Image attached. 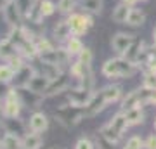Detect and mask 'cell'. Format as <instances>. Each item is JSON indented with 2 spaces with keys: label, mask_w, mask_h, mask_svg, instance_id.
Here are the masks:
<instances>
[{
  "label": "cell",
  "mask_w": 156,
  "mask_h": 149,
  "mask_svg": "<svg viewBox=\"0 0 156 149\" xmlns=\"http://www.w3.org/2000/svg\"><path fill=\"white\" fill-rule=\"evenodd\" d=\"M0 149H4V147H2V144H0Z\"/></svg>",
  "instance_id": "44"
},
{
  "label": "cell",
  "mask_w": 156,
  "mask_h": 149,
  "mask_svg": "<svg viewBox=\"0 0 156 149\" xmlns=\"http://www.w3.org/2000/svg\"><path fill=\"white\" fill-rule=\"evenodd\" d=\"M102 75L106 78H128L137 71L135 62L125 59L123 55H118L115 59H108L102 64Z\"/></svg>",
  "instance_id": "1"
},
{
  "label": "cell",
  "mask_w": 156,
  "mask_h": 149,
  "mask_svg": "<svg viewBox=\"0 0 156 149\" xmlns=\"http://www.w3.org/2000/svg\"><path fill=\"white\" fill-rule=\"evenodd\" d=\"M2 14H4L5 23L11 28H21L23 26L21 21H23V17H24V14H23V11L19 9L16 0H9L7 5L2 9Z\"/></svg>",
  "instance_id": "6"
},
{
  "label": "cell",
  "mask_w": 156,
  "mask_h": 149,
  "mask_svg": "<svg viewBox=\"0 0 156 149\" xmlns=\"http://www.w3.org/2000/svg\"><path fill=\"white\" fill-rule=\"evenodd\" d=\"M137 2H146V0H137Z\"/></svg>",
  "instance_id": "43"
},
{
  "label": "cell",
  "mask_w": 156,
  "mask_h": 149,
  "mask_svg": "<svg viewBox=\"0 0 156 149\" xmlns=\"http://www.w3.org/2000/svg\"><path fill=\"white\" fill-rule=\"evenodd\" d=\"M66 50H68L71 55H78L82 50H83V44H82V40L73 35L71 38L66 42Z\"/></svg>",
  "instance_id": "26"
},
{
  "label": "cell",
  "mask_w": 156,
  "mask_h": 149,
  "mask_svg": "<svg viewBox=\"0 0 156 149\" xmlns=\"http://www.w3.org/2000/svg\"><path fill=\"white\" fill-rule=\"evenodd\" d=\"M92 95H94L92 88H87V87L78 85L76 88L69 90L68 99H69V104H71V106H76V108H85V106L89 104V101H90V97H92Z\"/></svg>",
  "instance_id": "9"
},
{
  "label": "cell",
  "mask_w": 156,
  "mask_h": 149,
  "mask_svg": "<svg viewBox=\"0 0 156 149\" xmlns=\"http://www.w3.org/2000/svg\"><path fill=\"white\" fill-rule=\"evenodd\" d=\"M122 2H125L127 5H130V7H134V4L137 2V0H122Z\"/></svg>",
  "instance_id": "40"
},
{
  "label": "cell",
  "mask_w": 156,
  "mask_h": 149,
  "mask_svg": "<svg viewBox=\"0 0 156 149\" xmlns=\"http://www.w3.org/2000/svg\"><path fill=\"white\" fill-rule=\"evenodd\" d=\"M28 127H30V130H31V132H35V133L45 132V130L49 128V120H47V115H45V113H40V111L33 113V115L30 116V120H28Z\"/></svg>",
  "instance_id": "12"
},
{
  "label": "cell",
  "mask_w": 156,
  "mask_h": 149,
  "mask_svg": "<svg viewBox=\"0 0 156 149\" xmlns=\"http://www.w3.org/2000/svg\"><path fill=\"white\" fill-rule=\"evenodd\" d=\"M75 9V0H59L57 2V11L62 14H73Z\"/></svg>",
  "instance_id": "32"
},
{
  "label": "cell",
  "mask_w": 156,
  "mask_h": 149,
  "mask_svg": "<svg viewBox=\"0 0 156 149\" xmlns=\"http://www.w3.org/2000/svg\"><path fill=\"white\" fill-rule=\"evenodd\" d=\"M154 130H156V118H154Z\"/></svg>",
  "instance_id": "42"
},
{
  "label": "cell",
  "mask_w": 156,
  "mask_h": 149,
  "mask_svg": "<svg viewBox=\"0 0 156 149\" xmlns=\"http://www.w3.org/2000/svg\"><path fill=\"white\" fill-rule=\"evenodd\" d=\"M68 88V80L64 76H59L56 80H52L49 85V88L45 90L44 97H50V95H56V94H61L62 90H66Z\"/></svg>",
  "instance_id": "19"
},
{
  "label": "cell",
  "mask_w": 156,
  "mask_h": 149,
  "mask_svg": "<svg viewBox=\"0 0 156 149\" xmlns=\"http://www.w3.org/2000/svg\"><path fill=\"white\" fill-rule=\"evenodd\" d=\"M35 49H37V52L40 54H44V52H49V50L54 49V45H52V42L50 40H47L44 37V35H38L37 38H35Z\"/></svg>",
  "instance_id": "25"
},
{
  "label": "cell",
  "mask_w": 156,
  "mask_h": 149,
  "mask_svg": "<svg viewBox=\"0 0 156 149\" xmlns=\"http://www.w3.org/2000/svg\"><path fill=\"white\" fill-rule=\"evenodd\" d=\"M40 75L47 76L49 80H56V78L62 76V68L56 66V64H50V62H44L42 61V68H40Z\"/></svg>",
  "instance_id": "21"
},
{
  "label": "cell",
  "mask_w": 156,
  "mask_h": 149,
  "mask_svg": "<svg viewBox=\"0 0 156 149\" xmlns=\"http://www.w3.org/2000/svg\"><path fill=\"white\" fill-rule=\"evenodd\" d=\"M21 99H19V94H17V88H11L9 94L4 101H2V106H0V111L5 120H12V118H17L19 113H21Z\"/></svg>",
  "instance_id": "4"
},
{
  "label": "cell",
  "mask_w": 156,
  "mask_h": 149,
  "mask_svg": "<svg viewBox=\"0 0 156 149\" xmlns=\"http://www.w3.org/2000/svg\"><path fill=\"white\" fill-rule=\"evenodd\" d=\"M149 104L156 106V88H153V92H151V97H149Z\"/></svg>",
  "instance_id": "39"
},
{
  "label": "cell",
  "mask_w": 156,
  "mask_h": 149,
  "mask_svg": "<svg viewBox=\"0 0 156 149\" xmlns=\"http://www.w3.org/2000/svg\"><path fill=\"white\" fill-rule=\"evenodd\" d=\"M95 146H97V149H115V142L106 139L101 132L95 135Z\"/></svg>",
  "instance_id": "31"
},
{
  "label": "cell",
  "mask_w": 156,
  "mask_h": 149,
  "mask_svg": "<svg viewBox=\"0 0 156 149\" xmlns=\"http://www.w3.org/2000/svg\"><path fill=\"white\" fill-rule=\"evenodd\" d=\"M144 50H146L144 44H142V42H139V40H135L134 44L130 45V49H128L127 52L123 54V57L137 64V62H139V59H140V55L144 54Z\"/></svg>",
  "instance_id": "17"
},
{
  "label": "cell",
  "mask_w": 156,
  "mask_h": 149,
  "mask_svg": "<svg viewBox=\"0 0 156 149\" xmlns=\"http://www.w3.org/2000/svg\"><path fill=\"white\" fill-rule=\"evenodd\" d=\"M123 113H125V116H127L128 125H139V123L144 122V118H146L144 111H142L140 106H137V108H130V109H125Z\"/></svg>",
  "instance_id": "20"
},
{
  "label": "cell",
  "mask_w": 156,
  "mask_h": 149,
  "mask_svg": "<svg viewBox=\"0 0 156 149\" xmlns=\"http://www.w3.org/2000/svg\"><path fill=\"white\" fill-rule=\"evenodd\" d=\"M71 37H73V33H71V28H69L68 19H62V21H59L54 26V38L57 42H68Z\"/></svg>",
  "instance_id": "14"
},
{
  "label": "cell",
  "mask_w": 156,
  "mask_h": 149,
  "mask_svg": "<svg viewBox=\"0 0 156 149\" xmlns=\"http://www.w3.org/2000/svg\"><path fill=\"white\" fill-rule=\"evenodd\" d=\"M9 90H11V88L7 87V83H2V82H0V102H2V101L7 97Z\"/></svg>",
  "instance_id": "38"
},
{
  "label": "cell",
  "mask_w": 156,
  "mask_h": 149,
  "mask_svg": "<svg viewBox=\"0 0 156 149\" xmlns=\"http://www.w3.org/2000/svg\"><path fill=\"white\" fill-rule=\"evenodd\" d=\"M40 61L44 62H50V64H56V66L62 68L66 66L68 62H69V57H71V54L68 52L66 49H54L49 50V52H44V54H40Z\"/></svg>",
  "instance_id": "7"
},
{
  "label": "cell",
  "mask_w": 156,
  "mask_h": 149,
  "mask_svg": "<svg viewBox=\"0 0 156 149\" xmlns=\"http://www.w3.org/2000/svg\"><path fill=\"white\" fill-rule=\"evenodd\" d=\"M128 127H130V125H128V122H127V116H125V113L122 111V113L115 115L111 118V122L106 123L104 127L101 128V133H102L106 139H109L111 142L116 144L118 140L122 139L123 132H125Z\"/></svg>",
  "instance_id": "2"
},
{
  "label": "cell",
  "mask_w": 156,
  "mask_h": 149,
  "mask_svg": "<svg viewBox=\"0 0 156 149\" xmlns=\"http://www.w3.org/2000/svg\"><path fill=\"white\" fill-rule=\"evenodd\" d=\"M130 9L132 7L127 5L125 2H120L115 9H113V14H111V19L115 23H120V24H123V23H127L128 19V14H130Z\"/></svg>",
  "instance_id": "18"
},
{
  "label": "cell",
  "mask_w": 156,
  "mask_h": 149,
  "mask_svg": "<svg viewBox=\"0 0 156 149\" xmlns=\"http://www.w3.org/2000/svg\"><path fill=\"white\" fill-rule=\"evenodd\" d=\"M7 61H9V66H11L16 73L19 71V69H21L23 66H26V64H24V61H23L21 54H14V55H11V57H9Z\"/></svg>",
  "instance_id": "33"
},
{
  "label": "cell",
  "mask_w": 156,
  "mask_h": 149,
  "mask_svg": "<svg viewBox=\"0 0 156 149\" xmlns=\"http://www.w3.org/2000/svg\"><path fill=\"white\" fill-rule=\"evenodd\" d=\"M142 85L147 88H156V73H146Z\"/></svg>",
  "instance_id": "35"
},
{
  "label": "cell",
  "mask_w": 156,
  "mask_h": 149,
  "mask_svg": "<svg viewBox=\"0 0 156 149\" xmlns=\"http://www.w3.org/2000/svg\"><path fill=\"white\" fill-rule=\"evenodd\" d=\"M14 76H16V71H14L9 64H0V82L9 83V82L14 80Z\"/></svg>",
  "instance_id": "28"
},
{
  "label": "cell",
  "mask_w": 156,
  "mask_h": 149,
  "mask_svg": "<svg viewBox=\"0 0 156 149\" xmlns=\"http://www.w3.org/2000/svg\"><path fill=\"white\" fill-rule=\"evenodd\" d=\"M68 23H69L71 33L75 35V37H82V35H85L87 31H89V28L94 24L90 16H87V14H78V12L69 14Z\"/></svg>",
  "instance_id": "5"
},
{
  "label": "cell",
  "mask_w": 156,
  "mask_h": 149,
  "mask_svg": "<svg viewBox=\"0 0 156 149\" xmlns=\"http://www.w3.org/2000/svg\"><path fill=\"white\" fill-rule=\"evenodd\" d=\"M153 38H154V45H156V28H154V31H153Z\"/></svg>",
  "instance_id": "41"
},
{
  "label": "cell",
  "mask_w": 156,
  "mask_h": 149,
  "mask_svg": "<svg viewBox=\"0 0 156 149\" xmlns=\"http://www.w3.org/2000/svg\"><path fill=\"white\" fill-rule=\"evenodd\" d=\"M92 59H94V55H92V50L89 47H83V50L78 54V61L87 68H92Z\"/></svg>",
  "instance_id": "29"
},
{
  "label": "cell",
  "mask_w": 156,
  "mask_h": 149,
  "mask_svg": "<svg viewBox=\"0 0 156 149\" xmlns=\"http://www.w3.org/2000/svg\"><path fill=\"white\" fill-rule=\"evenodd\" d=\"M146 21V14L140 9H135V7H132L130 9V14H128V19L125 24H128V26H142Z\"/></svg>",
  "instance_id": "23"
},
{
  "label": "cell",
  "mask_w": 156,
  "mask_h": 149,
  "mask_svg": "<svg viewBox=\"0 0 156 149\" xmlns=\"http://www.w3.org/2000/svg\"><path fill=\"white\" fill-rule=\"evenodd\" d=\"M17 94H19V99H21L23 106H28V108H37V106L40 104L42 97H44L42 94H37V92H33V90L28 88V87L17 88Z\"/></svg>",
  "instance_id": "11"
},
{
  "label": "cell",
  "mask_w": 156,
  "mask_h": 149,
  "mask_svg": "<svg viewBox=\"0 0 156 149\" xmlns=\"http://www.w3.org/2000/svg\"><path fill=\"white\" fill-rule=\"evenodd\" d=\"M83 108H76V106H61L56 113V120L64 127H73L83 120Z\"/></svg>",
  "instance_id": "3"
},
{
  "label": "cell",
  "mask_w": 156,
  "mask_h": 149,
  "mask_svg": "<svg viewBox=\"0 0 156 149\" xmlns=\"http://www.w3.org/2000/svg\"><path fill=\"white\" fill-rule=\"evenodd\" d=\"M102 92H104V95H106V99L109 104L111 102H116L122 97V87H118V85H108V87L102 88Z\"/></svg>",
  "instance_id": "24"
},
{
  "label": "cell",
  "mask_w": 156,
  "mask_h": 149,
  "mask_svg": "<svg viewBox=\"0 0 156 149\" xmlns=\"http://www.w3.org/2000/svg\"><path fill=\"white\" fill-rule=\"evenodd\" d=\"M82 7L92 14H101L102 12V0H82Z\"/></svg>",
  "instance_id": "27"
},
{
  "label": "cell",
  "mask_w": 156,
  "mask_h": 149,
  "mask_svg": "<svg viewBox=\"0 0 156 149\" xmlns=\"http://www.w3.org/2000/svg\"><path fill=\"white\" fill-rule=\"evenodd\" d=\"M52 149H57V147H52Z\"/></svg>",
  "instance_id": "45"
},
{
  "label": "cell",
  "mask_w": 156,
  "mask_h": 149,
  "mask_svg": "<svg viewBox=\"0 0 156 149\" xmlns=\"http://www.w3.org/2000/svg\"><path fill=\"white\" fill-rule=\"evenodd\" d=\"M108 104H109V102H108L106 95H104L102 88H101L99 92H94V95H92L90 101H89V104L83 108V116L85 118H90V116L97 115V113H101Z\"/></svg>",
  "instance_id": "8"
},
{
  "label": "cell",
  "mask_w": 156,
  "mask_h": 149,
  "mask_svg": "<svg viewBox=\"0 0 156 149\" xmlns=\"http://www.w3.org/2000/svg\"><path fill=\"white\" fill-rule=\"evenodd\" d=\"M50 82H52V80H49L47 76L40 75V73H35L33 78H31V80H30V83H28V88H31V90H33V92H37V94L44 95L45 90L49 88Z\"/></svg>",
  "instance_id": "13"
},
{
  "label": "cell",
  "mask_w": 156,
  "mask_h": 149,
  "mask_svg": "<svg viewBox=\"0 0 156 149\" xmlns=\"http://www.w3.org/2000/svg\"><path fill=\"white\" fill-rule=\"evenodd\" d=\"M144 147L146 149H156V135H154V133H151L149 137L146 139Z\"/></svg>",
  "instance_id": "37"
},
{
  "label": "cell",
  "mask_w": 156,
  "mask_h": 149,
  "mask_svg": "<svg viewBox=\"0 0 156 149\" xmlns=\"http://www.w3.org/2000/svg\"><path fill=\"white\" fill-rule=\"evenodd\" d=\"M42 147V137L40 133H26L23 137V149H40Z\"/></svg>",
  "instance_id": "22"
},
{
  "label": "cell",
  "mask_w": 156,
  "mask_h": 149,
  "mask_svg": "<svg viewBox=\"0 0 156 149\" xmlns=\"http://www.w3.org/2000/svg\"><path fill=\"white\" fill-rule=\"evenodd\" d=\"M75 149H94V144L89 139H80L76 142V146H75Z\"/></svg>",
  "instance_id": "36"
},
{
  "label": "cell",
  "mask_w": 156,
  "mask_h": 149,
  "mask_svg": "<svg viewBox=\"0 0 156 149\" xmlns=\"http://www.w3.org/2000/svg\"><path fill=\"white\" fill-rule=\"evenodd\" d=\"M135 42V37L134 35H128V33H116L111 40V47L113 50L116 52L118 55H123L130 49V45Z\"/></svg>",
  "instance_id": "10"
},
{
  "label": "cell",
  "mask_w": 156,
  "mask_h": 149,
  "mask_svg": "<svg viewBox=\"0 0 156 149\" xmlns=\"http://www.w3.org/2000/svg\"><path fill=\"white\" fill-rule=\"evenodd\" d=\"M54 11H56V5H54L50 0H40V12H42V17L52 16Z\"/></svg>",
  "instance_id": "30"
},
{
  "label": "cell",
  "mask_w": 156,
  "mask_h": 149,
  "mask_svg": "<svg viewBox=\"0 0 156 149\" xmlns=\"http://www.w3.org/2000/svg\"><path fill=\"white\" fill-rule=\"evenodd\" d=\"M33 75H35V68H33V66H30V64L23 66L21 69H19V71L16 73V76H14L17 88H21V87H28V83H30V80L33 78Z\"/></svg>",
  "instance_id": "15"
},
{
  "label": "cell",
  "mask_w": 156,
  "mask_h": 149,
  "mask_svg": "<svg viewBox=\"0 0 156 149\" xmlns=\"http://www.w3.org/2000/svg\"><path fill=\"white\" fill-rule=\"evenodd\" d=\"M142 147H144L142 139H140L139 135H132V137L127 140V144H125V147L123 149H142Z\"/></svg>",
  "instance_id": "34"
},
{
  "label": "cell",
  "mask_w": 156,
  "mask_h": 149,
  "mask_svg": "<svg viewBox=\"0 0 156 149\" xmlns=\"http://www.w3.org/2000/svg\"><path fill=\"white\" fill-rule=\"evenodd\" d=\"M0 144L4 149H23V139L17 137V133L7 132V130L0 139Z\"/></svg>",
  "instance_id": "16"
}]
</instances>
